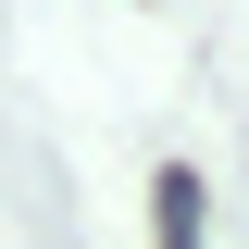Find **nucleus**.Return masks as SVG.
Instances as JSON below:
<instances>
[{"mask_svg":"<svg viewBox=\"0 0 249 249\" xmlns=\"http://www.w3.org/2000/svg\"><path fill=\"white\" fill-rule=\"evenodd\" d=\"M162 249H199V175H162Z\"/></svg>","mask_w":249,"mask_h":249,"instance_id":"f257e3e1","label":"nucleus"}]
</instances>
